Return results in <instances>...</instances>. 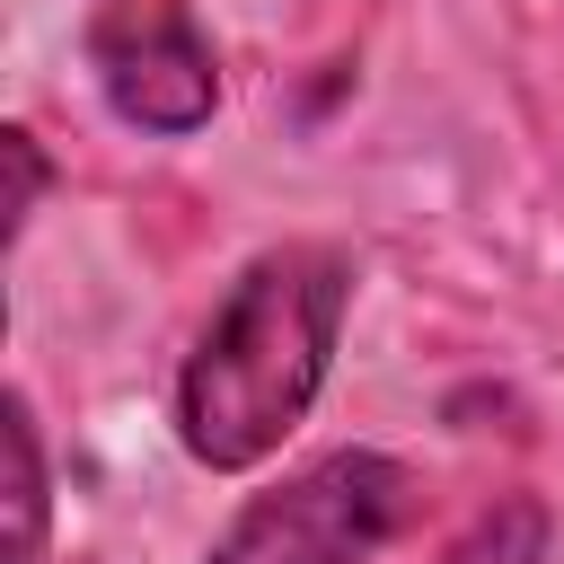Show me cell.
Instances as JSON below:
<instances>
[{
    "mask_svg": "<svg viewBox=\"0 0 564 564\" xmlns=\"http://www.w3.org/2000/svg\"><path fill=\"white\" fill-rule=\"evenodd\" d=\"M414 502H423V485L388 449H326L300 476H282L273 494H256L212 538L203 564H370L414 520Z\"/></svg>",
    "mask_w": 564,
    "mask_h": 564,
    "instance_id": "obj_2",
    "label": "cell"
},
{
    "mask_svg": "<svg viewBox=\"0 0 564 564\" xmlns=\"http://www.w3.org/2000/svg\"><path fill=\"white\" fill-rule=\"evenodd\" d=\"M0 159H9V238H26V220H35V203H44V185H53V167H44V150H35V132H0Z\"/></svg>",
    "mask_w": 564,
    "mask_h": 564,
    "instance_id": "obj_5",
    "label": "cell"
},
{
    "mask_svg": "<svg viewBox=\"0 0 564 564\" xmlns=\"http://www.w3.org/2000/svg\"><path fill=\"white\" fill-rule=\"evenodd\" d=\"M0 449H9L0 564H35V555H44V511H53V494H44V449H35V414H26V397H9V405H0Z\"/></svg>",
    "mask_w": 564,
    "mask_h": 564,
    "instance_id": "obj_4",
    "label": "cell"
},
{
    "mask_svg": "<svg viewBox=\"0 0 564 564\" xmlns=\"http://www.w3.org/2000/svg\"><path fill=\"white\" fill-rule=\"evenodd\" d=\"M344 300H352V264L317 238L264 247L229 282V300L212 308V326L194 335L185 379H176V432L203 467L238 476V467L273 458L282 432H300V414L326 388Z\"/></svg>",
    "mask_w": 564,
    "mask_h": 564,
    "instance_id": "obj_1",
    "label": "cell"
},
{
    "mask_svg": "<svg viewBox=\"0 0 564 564\" xmlns=\"http://www.w3.org/2000/svg\"><path fill=\"white\" fill-rule=\"evenodd\" d=\"M88 70H97L106 106L159 141L203 132L220 106V70H212V44L185 18V0H106L88 26Z\"/></svg>",
    "mask_w": 564,
    "mask_h": 564,
    "instance_id": "obj_3",
    "label": "cell"
}]
</instances>
